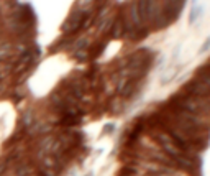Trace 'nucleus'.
I'll return each instance as SVG.
<instances>
[{"instance_id":"obj_1","label":"nucleus","mask_w":210,"mask_h":176,"mask_svg":"<svg viewBox=\"0 0 210 176\" xmlns=\"http://www.w3.org/2000/svg\"><path fill=\"white\" fill-rule=\"evenodd\" d=\"M85 17V12H74L72 15L69 17V20L63 25V31L66 33H71V31H76V30L79 28V23L84 20Z\"/></svg>"},{"instance_id":"obj_2","label":"nucleus","mask_w":210,"mask_h":176,"mask_svg":"<svg viewBox=\"0 0 210 176\" xmlns=\"http://www.w3.org/2000/svg\"><path fill=\"white\" fill-rule=\"evenodd\" d=\"M136 10L140 18H145V20L153 18V0H140Z\"/></svg>"},{"instance_id":"obj_3","label":"nucleus","mask_w":210,"mask_h":176,"mask_svg":"<svg viewBox=\"0 0 210 176\" xmlns=\"http://www.w3.org/2000/svg\"><path fill=\"white\" fill-rule=\"evenodd\" d=\"M202 5H192V8H190V13H189V25H194L195 23V20H199L200 17H202Z\"/></svg>"},{"instance_id":"obj_4","label":"nucleus","mask_w":210,"mask_h":176,"mask_svg":"<svg viewBox=\"0 0 210 176\" xmlns=\"http://www.w3.org/2000/svg\"><path fill=\"white\" fill-rule=\"evenodd\" d=\"M209 48H210V36H207V38H205V41H204V45L200 46L199 53H200V54H204L205 51H209Z\"/></svg>"},{"instance_id":"obj_5","label":"nucleus","mask_w":210,"mask_h":176,"mask_svg":"<svg viewBox=\"0 0 210 176\" xmlns=\"http://www.w3.org/2000/svg\"><path fill=\"white\" fill-rule=\"evenodd\" d=\"M197 2H199V0H192V5H197Z\"/></svg>"},{"instance_id":"obj_6","label":"nucleus","mask_w":210,"mask_h":176,"mask_svg":"<svg viewBox=\"0 0 210 176\" xmlns=\"http://www.w3.org/2000/svg\"><path fill=\"white\" fill-rule=\"evenodd\" d=\"M0 38H2V28H0Z\"/></svg>"}]
</instances>
